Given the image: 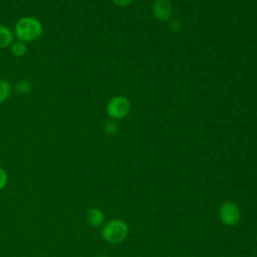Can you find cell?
<instances>
[{"label": "cell", "instance_id": "5bb4252c", "mask_svg": "<svg viewBox=\"0 0 257 257\" xmlns=\"http://www.w3.org/2000/svg\"><path fill=\"white\" fill-rule=\"evenodd\" d=\"M171 28H172V30H174V31L179 30V29L181 28V23H180V21H179L178 19L172 20V22H171Z\"/></svg>", "mask_w": 257, "mask_h": 257}, {"label": "cell", "instance_id": "9c48e42d", "mask_svg": "<svg viewBox=\"0 0 257 257\" xmlns=\"http://www.w3.org/2000/svg\"><path fill=\"white\" fill-rule=\"evenodd\" d=\"M12 93V85L6 79H0V104L8 100Z\"/></svg>", "mask_w": 257, "mask_h": 257}, {"label": "cell", "instance_id": "2e32d148", "mask_svg": "<svg viewBox=\"0 0 257 257\" xmlns=\"http://www.w3.org/2000/svg\"><path fill=\"white\" fill-rule=\"evenodd\" d=\"M256 240H257V237H256Z\"/></svg>", "mask_w": 257, "mask_h": 257}, {"label": "cell", "instance_id": "8fae6325", "mask_svg": "<svg viewBox=\"0 0 257 257\" xmlns=\"http://www.w3.org/2000/svg\"><path fill=\"white\" fill-rule=\"evenodd\" d=\"M103 132L107 136H114L118 132V125H117L116 120L111 119V118L106 120L103 124Z\"/></svg>", "mask_w": 257, "mask_h": 257}, {"label": "cell", "instance_id": "9a60e30c", "mask_svg": "<svg viewBox=\"0 0 257 257\" xmlns=\"http://www.w3.org/2000/svg\"><path fill=\"white\" fill-rule=\"evenodd\" d=\"M97 257H107V256H105V255H100V256H97Z\"/></svg>", "mask_w": 257, "mask_h": 257}, {"label": "cell", "instance_id": "8992f818", "mask_svg": "<svg viewBox=\"0 0 257 257\" xmlns=\"http://www.w3.org/2000/svg\"><path fill=\"white\" fill-rule=\"evenodd\" d=\"M15 40L13 30L7 25L0 24V49L9 48Z\"/></svg>", "mask_w": 257, "mask_h": 257}, {"label": "cell", "instance_id": "3957f363", "mask_svg": "<svg viewBox=\"0 0 257 257\" xmlns=\"http://www.w3.org/2000/svg\"><path fill=\"white\" fill-rule=\"evenodd\" d=\"M131 111L130 100L122 95L111 97L106 104V113L109 118L118 120L124 118Z\"/></svg>", "mask_w": 257, "mask_h": 257}, {"label": "cell", "instance_id": "ba28073f", "mask_svg": "<svg viewBox=\"0 0 257 257\" xmlns=\"http://www.w3.org/2000/svg\"><path fill=\"white\" fill-rule=\"evenodd\" d=\"M10 52L14 57H22L27 52V45L26 43L20 40H14L10 45Z\"/></svg>", "mask_w": 257, "mask_h": 257}, {"label": "cell", "instance_id": "52a82bcc", "mask_svg": "<svg viewBox=\"0 0 257 257\" xmlns=\"http://www.w3.org/2000/svg\"><path fill=\"white\" fill-rule=\"evenodd\" d=\"M86 221L91 227H99L103 224L104 213L99 208H90L86 214Z\"/></svg>", "mask_w": 257, "mask_h": 257}, {"label": "cell", "instance_id": "7a4b0ae2", "mask_svg": "<svg viewBox=\"0 0 257 257\" xmlns=\"http://www.w3.org/2000/svg\"><path fill=\"white\" fill-rule=\"evenodd\" d=\"M128 228L125 222L119 219H112L106 222L101 229L102 239L109 244H118L125 240Z\"/></svg>", "mask_w": 257, "mask_h": 257}, {"label": "cell", "instance_id": "6da1fadb", "mask_svg": "<svg viewBox=\"0 0 257 257\" xmlns=\"http://www.w3.org/2000/svg\"><path fill=\"white\" fill-rule=\"evenodd\" d=\"M13 32L17 40L27 44L38 40L42 36L43 26L36 17L23 16L16 21Z\"/></svg>", "mask_w": 257, "mask_h": 257}, {"label": "cell", "instance_id": "5b68a950", "mask_svg": "<svg viewBox=\"0 0 257 257\" xmlns=\"http://www.w3.org/2000/svg\"><path fill=\"white\" fill-rule=\"evenodd\" d=\"M153 15L159 21H167L172 17L173 7L170 0H156L153 4Z\"/></svg>", "mask_w": 257, "mask_h": 257}, {"label": "cell", "instance_id": "277c9868", "mask_svg": "<svg viewBox=\"0 0 257 257\" xmlns=\"http://www.w3.org/2000/svg\"><path fill=\"white\" fill-rule=\"evenodd\" d=\"M219 217L225 225L235 226L240 221L241 213L235 203L226 201L219 208Z\"/></svg>", "mask_w": 257, "mask_h": 257}, {"label": "cell", "instance_id": "4fadbf2b", "mask_svg": "<svg viewBox=\"0 0 257 257\" xmlns=\"http://www.w3.org/2000/svg\"><path fill=\"white\" fill-rule=\"evenodd\" d=\"M132 1L133 0H112L114 5H116L117 7H121V8L128 6L132 3Z\"/></svg>", "mask_w": 257, "mask_h": 257}, {"label": "cell", "instance_id": "7c38bea8", "mask_svg": "<svg viewBox=\"0 0 257 257\" xmlns=\"http://www.w3.org/2000/svg\"><path fill=\"white\" fill-rule=\"evenodd\" d=\"M8 183V175L6 171L0 167V190L4 189Z\"/></svg>", "mask_w": 257, "mask_h": 257}, {"label": "cell", "instance_id": "30bf717a", "mask_svg": "<svg viewBox=\"0 0 257 257\" xmlns=\"http://www.w3.org/2000/svg\"><path fill=\"white\" fill-rule=\"evenodd\" d=\"M31 83L26 79H20L15 82L14 89L19 95H27L31 91Z\"/></svg>", "mask_w": 257, "mask_h": 257}]
</instances>
